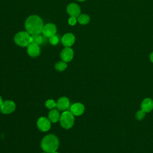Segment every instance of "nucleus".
<instances>
[{
	"label": "nucleus",
	"instance_id": "obj_8",
	"mask_svg": "<svg viewBox=\"0 0 153 153\" xmlns=\"http://www.w3.org/2000/svg\"><path fill=\"white\" fill-rule=\"evenodd\" d=\"M51 121L48 118L42 117L37 121V126L42 131H47L51 127Z\"/></svg>",
	"mask_w": 153,
	"mask_h": 153
},
{
	"label": "nucleus",
	"instance_id": "obj_22",
	"mask_svg": "<svg viewBox=\"0 0 153 153\" xmlns=\"http://www.w3.org/2000/svg\"><path fill=\"white\" fill-rule=\"evenodd\" d=\"M77 22V19L75 17L71 16L68 19V23L71 26H74Z\"/></svg>",
	"mask_w": 153,
	"mask_h": 153
},
{
	"label": "nucleus",
	"instance_id": "obj_19",
	"mask_svg": "<svg viewBox=\"0 0 153 153\" xmlns=\"http://www.w3.org/2000/svg\"><path fill=\"white\" fill-rule=\"evenodd\" d=\"M45 106L50 109H53L56 107V102L53 99H48L45 102Z\"/></svg>",
	"mask_w": 153,
	"mask_h": 153
},
{
	"label": "nucleus",
	"instance_id": "obj_7",
	"mask_svg": "<svg viewBox=\"0 0 153 153\" xmlns=\"http://www.w3.org/2000/svg\"><path fill=\"white\" fill-rule=\"evenodd\" d=\"M66 11L70 16L78 18L81 14V8L79 6L75 3L69 4L66 7Z\"/></svg>",
	"mask_w": 153,
	"mask_h": 153
},
{
	"label": "nucleus",
	"instance_id": "obj_1",
	"mask_svg": "<svg viewBox=\"0 0 153 153\" xmlns=\"http://www.w3.org/2000/svg\"><path fill=\"white\" fill-rule=\"evenodd\" d=\"M26 32L30 35L40 34L44 27L43 22L41 17L36 15H32L28 17L25 23Z\"/></svg>",
	"mask_w": 153,
	"mask_h": 153
},
{
	"label": "nucleus",
	"instance_id": "obj_6",
	"mask_svg": "<svg viewBox=\"0 0 153 153\" xmlns=\"http://www.w3.org/2000/svg\"><path fill=\"white\" fill-rule=\"evenodd\" d=\"M57 32V27L53 23H47L44 26L42 33L43 35L48 38H50L56 35Z\"/></svg>",
	"mask_w": 153,
	"mask_h": 153
},
{
	"label": "nucleus",
	"instance_id": "obj_5",
	"mask_svg": "<svg viewBox=\"0 0 153 153\" xmlns=\"http://www.w3.org/2000/svg\"><path fill=\"white\" fill-rule=\"evenodd\" d=\"M16 109V104L11 100L3 101L2 103L0 105L1 111L5 114H8L13 112Z\"/></svg>",
	"mask_w": 153,
	"mask_h": 153
},
{
	"label": "nucleus",
	"instance_id": "obj_24",
	"mask_svg": "<svg viewBox=\"0 0 153 153\" xmlns=\"http://www.w3.org/2000/svg\"><path fill=\"white\" fill-rule=\"evenodd\" d=\"M2 102H3V100H2V97L0 96V105L2 103Z\"/></svg>",
	"mask_w": 153,
	"mask_h": 153
},
{
	"label": "nucleus",
	"instance_id": "obj_23",
	"mask_svg": "<svg viewBox=\"0 0 153 153\" xmlns=\"http://www.w3.org/2000/svg\"><path fill=\"white\" fill-rule=\"evenodd\" d=\"M150 60L153 63V53H152L151 54H150Z\"/></svg>",
	"mask_w": 153,
	"mask_h": 153
},
{
	"label": "nucleus",
	"instance_id": "obj_10",
	"mask_svg": "<svg viewBox=\"0 0 153 153\" xmlns=\"http://www.w3.org/2000/svg\"><path fill=\"white\" fill-rule=\"evenodd\" d=\"M75 41V37L72 33H67L65 34L62 39L61 42L65 47H70L72 46Z\"/></svg>",
	"mask_w": 153,
	"mask_h": 153
},
{
	"label": "nucleus",
	"instance_id": "obj_11",
	"mask_svg": "<svg viewBox=\"0 0 153 153\" xmlns=\"http://www.w3.org/2000/svg\"><path fill=\"white\" fill-rule=\"evenodd\" d=\"M84 106L81 103H75L71 107V112L74 115L79 116L82 114L84 112Z\"/></svg>",
	"mask_w": 153,
	"mask_h": 153
},
{
	"label": "nucleus",
	"instance_id": "obj_2",
	"mask_svg": "<svg viewBox=\"0 0 153 153\" xmlns=\"http://www.w3.org/2000/svg\"><path fill=\"white\" fill-rule=\"evenodd\" d=\"M59 144L58 138L55 135L48 134L42 139L41 146L45 152L52 153L57 149Z\"/></svg>",
	"mask_w": 153,
	"mask_h": 153
},
{
	"label": "nucleus",
	"instance_id": "obj_16",
	"mask_svg": "<svg viewBox=\"0 0 153 153\" xmlns=\"http://www.w3.org/2000/svg\"><path fill=\"white\" fill-rule=\"evenodd\" d=\"M90 17L86 14H80L77 18V21L81 25H87L90 22Z\"/></svg>",
	"mask_w": 153,
	"mask_h": 153
},
{
	"label": "nucleus",
	"instance_id": "obj_18",
	"mask_svg": "<svg viewBox=\"0 0 153 153\" xmlns=\"http://www.w3.org/2000/svg\"><path fill=\"white\" fill-rule=\"evenodd\" d=\"M67 67V64L63 61L58 62L55 64V68L58 71H63L66 69Z\"/></svg>",
	"mask_w": 153,
	"mask_h": 153
},
{
	"label": "nucleus",
	"instance_id": "obj_15",
	"mask_svg": "<svg viewBox=\"0 0 153 153\" xmlns=\"http://www.w3.org/2000/svg\"><path fill=\"white\" fill-rule=\"evenodd\" d=\"M60 115L57 109H52L49 112L48 119L52 123H56L60 120Z\"/></svg>",
	"mask_w": 153,
	"mask_h": 153
},
{
	"label": "nucleus",
	"instance_id": "obj_9",
	"mask_svg": "<svg viewBox=\"0 0 153 153\" xmlns=\"http://www.w3.org/2000/svg\"><path fill=\"white\" fill-rule=\"evenodd\" d=\"M74 51L70 47H65L60 53V57L62 61L65 62H69L74 57Z\"/></svg>",
	"mask_w": 153,
	"mask_h": 153
},
{
	"label": "nucleus",
	"instance_id": "obj_20",
	"mask_svg": "<svg viewBox=\"0 0 153 153\" xmlns=\"http://www.w3.org/2000/svg\"><path fill=\"white\" fill-rule=\"evenodd\" d=\"M59 37L56 35L50 38V42L51 45H56L59 43Z\"/></svg>",
	"mask_w": 153,
	"mask_h": 153
},
{
	"label": "nucleus",
	"instance_id": "obj_3",
	"mask_svg": "<svg viewBox=\"0 0 153 153\" xmlns=\"http://www.w3.org/2000/svg\"><path fill=\"white\" fill-rule=\"evenodd\" d=\"M30 35L27 32H19L14 36L15 43L20 47L28 46L30 43Z\"/></svg>",
	"mask_w": 153,
	"mask_h": 153
},
{
	"label": "nucleus",
	"instance_id": "obj_25",
	"mask_svg": "<svg viewBox=\"0 0 153 153\" xmlns=\"http://www.w3.org/2000/svg\"><path fill=\"white\" fill-rule=\"evenodd\" d=\"M76 1H80V2H82V1H84L85 0H76Z\"/></svg>",
	"mask_w": 153,
	"mask_h": 153
},
{
	"label": "nucleus",
	"instance_id": "obj_12",
	"mask_svg": "<svg viewBox=\"0 0 153 153\" xmlns=\"http://www.w3.org/2000/svg\"><path fill=\"white\" fill-rule=\"evenodd\" d=\"M27 52L28 54L31 57H37L40 54V48L38 45L30 43L27 46Z\"/></svg>",
	"mask_w": 153,
	"mask_h": 153
},
{
	"label": "nucleus",
	"instance_id": "obj_17",
	"mask_svg": "<svg viewBox=\"0 0 153 153\" xmlns=\"http://www.w3.org/2000/svg\"><path fill=\"white\" fill-rule=\"evenodd\" d=\"M30 41H31V43L39 45L42 43L43 38L42 36H41L39 34H36V35H31Z\"/></svg>",
	"mask_w": 153,
	"mask_h": 153
},
{
	"label": "nucleus",
	"instance_id": "obj_26",
	"mask_svg": "<svg viewBox=\"0 0 153 153\" xmlns=\"http://www.w3.org/2000/svg\"><path fill=\"white\" fill-rule=\"evenodd\" d=\"M52 153H59V152H56V151H54V152H52Z\"/></svg>",
	"mask_w": 153,
	"mask_h": 153
},
{
	"label": "nucleus",
	"instance_id": "obj_14",
	"mask_svg": "<svg viewBox=\"0 0 153 153\" xmlns=\"http://www.w3.org/2000/svg\"><path fill=\"white\" fill-rule=\"evenodd\" d=\"M153 109V101L150 98L145 99L141 104V109L145 112H149Z\"/></svg>",
	"mask_w": 153,
	"mask_h": 153
},
{
	"label": "nucleus",
	"instance_id": "obj_13",
	"mask_svg": "<svg viewBox=\"0 0 153 153\" xmlns=\"http://www.w3.org/2000/svg\"><path fill=\"white\" fill-rule=\"evenodd\" d=\"M69 106V100L66 97L60 98L56 102V107L60 111H65Z\"/></svg>",
	"mask_w": 153,
	"mask_h": 153
},
{
	"label": "nucleus",
	"instance_id": "obj_4",
	"mask_svg": "<svg viewBox=\"0 0 153 153\" xmlns=\"http://www.w3.org/2000/svg\"><path fill=\"white\" fill-rule=\"evenodd\" d=\"M59 120L61 126L64 128L68 129L71 128L74 124V115L71 111H65L60 115Z\"/></svg>",
	"mask_w": 153,
	"mask_h": 153
},
{
	"label": "nucleus",
	"instance_id": "obj_21",
	"mask_svg": "<svg viewBox=\"0 0 153 153\" xmlns=\"http://www.w3.org/2000/svg\"><path fill=\"white\" fill-rule=\"evenodd\" d=\"M145 112H144L143 110H140L139 111L137 112L136 114V117L137 120H141L142 119H143V118L145 116Z\"/></svg>",
	"mask_w": 153,
	"mask_h": 153
}]
</instances>
